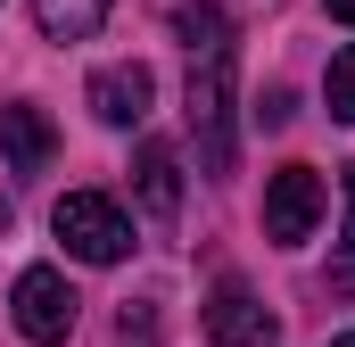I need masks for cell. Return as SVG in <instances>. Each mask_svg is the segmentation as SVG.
<instances>
[{"label":"cell","instance_id":"9a60e30c","mask_svg":"<svg viewBox=\"0 0 355 347\" xmlns=\"http://www.w3.org/2000/svg\"><path fill=\"white\" fill-rule=\"evenodd\" d=\"M331 347H355V331H347V339H331Z\"/></svg>","mask_w":355,"mask_h":347},{"label":"cell","instance_id":"7a4b0ae2","mask_svg":"<svg viewBox=\"0 0 355 347\" xmlns=\"http://www.w3.org/2000/svg\"><path fill=\"white\" fill-rule=\"evenodd\" d=\"M190 133H198V166H232V50L190 58Z\"/></svg>","mask_w":355,"mask_h":347},{"label":"cell","instance_id":"52a82bcc","mask_svg":"<svg viewBox=\"0 0 355 347\" xmlns=\"http://www.w3.org/2000/svg\"><path fill=\"white\" fill-rule=\"evenodd\" d=\"M50 158H58L50 116H42V108H25V99H17V108H0V166L25 182V174H50Z\"/></svg>","mask_w":355,"mask_h":347},{"label":"cell","instance_id":"ba28073f","mask_svg":"<svg viewBox=\"0 0 355 347\" xmlns=\"http://www.w3.org/2000/svg\"><path fill=\"white\" fill-rule=\"evenodd\" d=\"M132 190H141L149 215H174V207H182V158L166 149V141H141V158H132Z\"/></svg>","mask_w":355,"mask_h":347},{"label":"cell","instance_id":"9c48e42d","mask_svg":"<svg viewBox=\"0 0 355 347\" xmlns=\"http://www.w3.org/2000/svg\"><path fill=\"white\" fill-rule=\"evenodd\" d=\"M174 33L190 42V58H215V50H232V17H223L215 0H182V8H174Z\"/></svg>","mask_w":355,"mask_h":347},{"label":"cell","instance_id":"277c9868","mask_svg":"<svg viewBox=\"0 0 355 347\" xmlns=\"http://www.w3.org/2000/svg\"><path fill=\"white\" fill-rule=\"evenodd\" d=\"M314 223H322V174L314 166H281L265 182V232L281 240V248H297Z\"/></svg>","mask_w":355,"mask_h":347},{"label":"cell","instance_id":"8fae6325","mask_svg":"<svg viewBox=\"0 0 355 347\" xmlns=\"http://www.w3.org/2000/svg\"><path fill=\"white\" fill-rule=\"evenodd\" d=\"M322 99H331V116H339V124H355V42L331 58V75H322Z\"/></svg>","mask_w":355,"mask_h":347},{"label":"cell","instance_id":"3957f363","mask_svg":"<svg viewBox=\"0 0 355 347\" xmlns=\"http://www.w3.org/2000/svg\"><path fill=\"white\" fill-rule=\"evenodd\" d=\"M75 289H67V273L58 264H25L17 273V289H8V314H17V331L33 347H67V331H75Z\"/></svg>","mask_w":355,"mask_h":347},{"label":"cell","instance_id":"7c38bea8","mask_svg":"<svg viewBox=\"0 0 355 347\" xmlns=\"http://www.w3.org/2000/svg\"><path fill=\"white\" fill-rule=\"evenodd\" d=\"M124 347H157V314H149V306L124 314Z\"/></svg>","mask_w":355,"mask_h":347},{"label":"cell","instance_id":"8992f818","mask_svg":"<svg viewBox=\"0 0 355 347\" xmlns=\"http://www.w3.org/2000/svg\"><path fill=\"white\" fill-rule=\"evenodd\" d=\"M149 99H157V75H149L141 58H124V67H99V75H91V116H99V124H116V133H132V124L149 116Z\"/></svg>","mask_w":355,"mask_h":347},{"label":"cell","instance_id":"5bb4252c","mask_svg":"<svg viewBox=\"0 0 355 347\" xmlns=\"http://www.w3.org/2000/svg\"><path fill=\"white\" fill-rule=\"evenodd\" d=\"M331 17H339V25H355V0H331Z\"/></svg>","mask_w":355,"mask_h":347},{"label":"cell","instance_id":"4fadbf2b","mask_svg":"<svg viewBox=\"0 0 355 347\" xmlns=\"http://www.w3.org/2000/svg\"><path fill=\"white\" fill-rule=\"evenodd\" d=\"M347 248H355V166H347Z\"/></svg>","mask_w":355,"mask_h":347},{"label":"cell","instance_id":"30bf717a","mask_svg":"<svg viewBox=\"0 0 355 347\" xmlns=\"http://www.w3.org/2000/svg\"><path fill=\"white\" fill-rule=\"evenodd\" d=\"M99 17H107V0H33V25L50 42H91Z\"/></svg>","mask_w":355,"mask_h":347},{"label":"cell","instance_id":"6da1fadb","mask_svg":"<svg viewBox=\"0 0 355 347\" xmlns=\"http://www.w3.org/2000/svg\"><path fill=\"white\" fill-rule=\"evenodd\" d=\"M50 232L67 240V257H83V264H116L132 248V215H124L107 190H67V198L50 207Z\"/></svg>","mask_w":355,"mask_h":347},{"label":"cell","instance_id":"5b68a950","mask_svg":"<svg viewBox=\"0 0 355 347\" xmlns=\"http://www.w3.org/2000/svg\"><path fill=\"white\" fill-rule=\"evenodd\" d=\"M207 339H215V347H265V339H272L265 298H257L240 273H223V281L207 289Z\"/></svg>","mask_w":355,"mask_h":347}]
</instances>
